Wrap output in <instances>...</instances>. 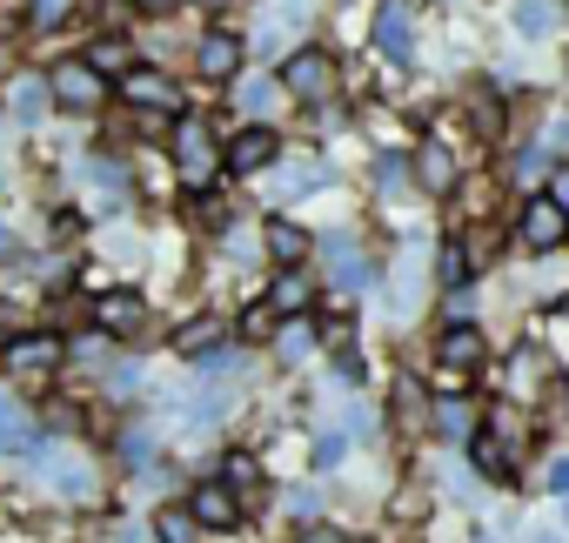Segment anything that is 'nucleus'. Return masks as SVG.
Returning a JSON list of instances; mask_svg holds the SVG:
<instances>
[{"mask_svg": "<svg viewBox=\"0 0 569 543\" xmlns=\"http://www.w3.org/2000/svg\"><path fill=\"white\" fill-rule=\"evenodd\" d=\"M436 276H442L449 289H462V283L476 276V268H469V248H462V241H442V255H436Z\"/></svg>", "mask_w": 569, "mask_h": 543, "instance_id": "obj_25", "label": "nucleus"}, {"mask_svg": "<svg viewBox=\"0 0 569 543\" xmlns=\"http://www.w3.org/2000/svg\"><path fill=\"white\" fill-rule=\"evenodd\" d=\"M221 336H228V323H221V316H194V323L174 336V349H181V356H214V349H221Z\"/></svg>", "mask_w": 569, "mask_h": 543, "instance_id": "obj_18", "label": "nucleus"}, {"mask_svg": "<svg viewBox=\"0 0 569 543\" xmlns=\"http://www.w3.org/2000/svg\"><path fill=\"white\" fill-rule=\"evenodd\" d=\"M94 323H101V336H141L148 329V303L134 289H108L94 303Z\"/></svg>", "mask_w": 569, "mask_h": 543, "instance_id": "obj_6", "label": "nucleus"}, {"mask_svg": "<svg viewBox=\"0 0 569 543\" xmlns=\"http://www.w3.org/2000/svg\"><path fill=\"white\" fill-rule=\"evenodd\" d=\"M121 456H128V463H148V456H154V436H148V430H128V436H121Z\"/></svg>", "mask_w": 569, "mask_h": 543, "instance_id": "obj_36", "label": "nucleus"}, {"mask_svg": "<svg viewBox=\"0 0 569 543\" xmlns=\"http://www.w3.org/2000/svg\"><path fill=\"white\" fill-rule=\"evenodd\" d=\"M436 430H442V436H469V430H476V423H469V403H462V396H449V403L436 409Z\"/></svg>", "mask_w": 569, "mask_h": 543, "instance_id": "obj_32", "label": "nucleus"}, {"mask_svg": "<svg viewBox=\"0 0 569 543\" xmlns=\"http://www.w3.org/2000/svg\"><path fill=\"white\" fill-rule=\"evenodd\" d=\"M41 463H48V476H54V490H61V496L94 503V470H88V463H74L68 450H41Z\"/></svg>", "mask_w": 569, "mask_h": 543, "instance_id": "obj_12", "label": "nucleus"}, {"mask_svg": "<svg viewBox=\"0 0 569 543\" xmlns=\"http://www.w3.org/2000/svg\"><path fill=\"white\" fill-rule=\"evenodd\" d=\"M309 336H316L309 323H296V329H281V356H302V349H309Z\"/></svg>", "mask_w": 569, "mask_h": 543, "instance_id": "obj_37", "label": "nucleus"}, {"mask_svg": "<svg viewBox=\"0 0 569 543\" xmlns=\"http://www.w3.org/2000/svg\"><path fill=\"white\" fill-rule=\"evenodd\" d=\"M536 543H562V536H536Z\"/></svg>", "mask_w": 569, "mask_h": 543, "instance_id": "obj_46", "label": "nucleus"}, {"mask_svg": "<svg viewBox=\"0 0 569 543\" xmlns=\"http://www.w3.org/2000/svg\"><path fill=\"white\" fill-rule=\"evenodd\" d=\"M108 389H141V369H134V363H114V369H108Z\"/></svg>", "mask_w": 569, "mask_h": 543, "instance_id": "obj_38", "label": "nucleus"}, {"mask_svg": "<svg viewBox=\"0 0 569 543\" xmlns=\"http://www.w3.org/2000/svg\"><path fill=\"white\" fill-rule=\"evenodd\" d=\"M221 476H228V483H234V490H254V483H261V463H254V456H248V450H234V456H228V463H221Z\"/></svg>", "mask_w": 569, "mask_h": 543, "instance_id": "obj_33", "label": "nucleus"}, {"mask_svg": "<svg viewBox=\"0 0 569 543\" xmlns=\"http://www.w3.org/2000/svg\"><path fill=\"white\" fill-rule=\"evenodd\" d=\"M309 28V0H268V14H261V55H274L281 41H289V34H302Z\"/></svg>", "mask_w": 569, "mask_h": 543, "instance_id": "obj_8", "label": "nucleus"}, {"mask_svg": "<svg viewBox=\"0 0 569 543\" xmlns=\"http://www.w3.org/2000/svg\"><path fill=\"white\" fill-rule=\"evenodd\" d=\"M274 161V128H261V121H248L234 141H228V168H241V175H254V168H268Z\"/></svg>", "mask_w": 569, "mask_h": 543, "instance_id": "obj_11", "label": "nucleus"}, {"mask_svg": "<svg viewBox=\"0 0 569 543\" xmlns=\"http://www.w3.org/2000/svg\"><path fill=\"white\" fill-rule=\"evenodd\" d=\"M74 8H81V0H28V21H34V28H61Z\"/></svg>", "mask_w": 569, "mask_h": 543, "instance_id": "obj_31", "label": "nucleus"}, {"mask_svg": "<svg viewBox=\"0 0 569 543\" xmlns=\"http://www.w3.org/2000/svg\"><path fill=\"white\" fill-rule=\"evenodd\" d=\"M141 8H154V14H161V8H174V0H141Z\"/></svg>", "mask_w": 569, "mask_h": 543, "instance_id": "obj_44", "label": "nucleus"}, {"mask_svg": "<svg viewBox=\"0 0 569 543\" xmlns=\"http://www.w3.org/2000/svg\"><path fill=\"white\" fill-rule=\"evenodd\" d=\"M542 403H549V409H556V416H562V409H569V383H562V376H556V383H549V396H542Z\"/></svg>", "mask_w": 569, "mask_h": 543, "instance_id": "obj_40", "label": "nucleus"}, {"mask_svg": "<svg viewBox=\"0 0 569 543\" xmlns=\"http://www.w3.org/2000/svg\"><path fill=\"white\" fill-rule=\"evenodd\" d=\"M296 543H349V536H342V530H302Z\"/></svg>", "mask_w": 569, "mask_h": 543, "instance_id": "obj_41", "label": "nucleus"}, {"mask_svg": "<svg viewBox=\"0 0 569 543\" xmlns=\"http://www.w3.org/2000/svg\"><path fill=\"white\" fill-rule=\"evenodd\" d=\"M194 68H201L208 81H228V75L241 68V41H234L228 28H214V34H201V48H194Z\"/></svg>", "mask_w": 569, "mask_h": 543, "instance_id": "obj_10", "label": "nucleus"}, {"mask_svg": "<svg viewBox=\"0 0 569 543\" xmlns=\"http://www.w3.org/2000/svg\"><path fill=\"white\" fill-rule=\"evenodd\" d=\"M442 8H449V0H442Z\"/></svg>", "mask_w": 569, "mask_h": 543, "instance_id": "obj_47", "label": "nucleus"}, {"mask_svg": "<svg viewBox=\"0 0 569 543\" xmlns=\"http://www.w3.org/2000/svg\"><path fill=\"white\" fill-rule=\"evenodd\" d=\"M188 510H194L208 530H228V523H234V490H228V476H221V483H201V490L188 496Z\"/></svg>", "mask_w": 569, "mask_h": 543, "instance_id": "obj_16", "label": "nucleus"}, {"mask_svg": "<svg viewBox=\"0 0 569 543\" xmlns=\"http://www.w3.org/2000/svg\"><path fill=\"white\" fill-rule=\"evenodd\" d=\"M268 303H274V309H302V303H309V283H302V276H281Z\"/></svg>", "mask_w": 569, "mask_h": 543, "instance_id": "obj_34", "label": "nucleus"}, {"mask_svg": "<svg viewBox=\"0 0 569 543\" xmlns=\"http://www.w3.org/2000/svg\"><path fill=\"white\" fill-rule=\"evenodd\" d=\"M516 34H529V41L556 34V8L549 0H516Z\"/></svg>", "mask_w": 569, "mask_h": 543, "instance_id": "obj_24", "label": "nucleus"}, {"mask_svg": "<svg viewBox=\"0 0 569 543\" xmlns=\"http://www.w3.org/2000/svg\"><path fill=\"white\" fill-rule=\"evenodd\" d=\"M542 483H549V490H556V496H569V456H556V463H549V476H542Z\"/></svg>", "mask_w": 569, "mask_h": 543, "instance_id": "obj_39", "label": "nucleus"}, {"mask_svg": "<svg viewBox=\"0 0 569 543\" xmlns=\"http://www.w3.org/2000/svg\"><path fill=\"white\" fill-rule=\"evenodd\" d=\"M549 195H556V201L569 208V168H556V181H549Z\"/></svg>", "mask_w": 569, "mask_h": 543, "instance_id": "obj_42", "label": "nucleus"}, {"mask_svg": "<svg viewBox=\"0 0 569 543\" xmlns=\"http://www.w3.org/2000/svg\"><path fill=\"white\" fill-rule=\"evenodd\" d=\"M542 376H549V356H542L536 343H522V349L509 356V376H502V383H509V396H549Z\"/></svg>", "mask_w": 569, "mask_h": 543, "instance_id": "obj_14", "label": "nucleus"}, {"mask_svg": "<svg viewBox=\"0 0 569 543\" xmlns=\"http://www.w3.org/2000/svg\"><path fill=\"white\" fill-rule=\"evenodd\" d=\"M194 523H201L194 510H181V503H168V510L154 516V536H161V543H201V536H194Z\"/></svg>", "mask_w": 569, "mask_h": 543, "instance_id": "obj_23", "label": "nucleus"}, {"mask_svg": "<svg viewBox=\"0 0 569 543\" xmlns=\"http://www.w3.org/2000/svg\"><path fill=\"white\" fill-rule=\"evenodd\" d=\"M322 181H329V168H322V161H309V155H296V168H281L274 195L289 201V195H309V188H322Z\"/></svg>", "mask_w": 569, "mask_h": 543, "instance_id": "obj_21", "label": "nucleus"}, {"mask_svg": "<svg viewBox=\"0 0 569 543\" xmlns=\"http://www.w3.org/2000/svg\"><path fill=\"white\" fill-rule=\"evenodd\" d=\"M48 101H54V81H41V75H14L8 81V115L14 121H41Z\"/></svg>", "mask_w": 569, "mask_h": 543, "instance_id": "obj_13", "label": "nucleus"}, {"mask_svg": "<svg viewBox=\"0 0 569 543\" xmlns=\"http://www.w3.org/2000/svg\"><path fill=\"white\" fill-rule=\"evenodd\" d=\"M61 356H68V343H61V336H14V343H8V376L41 383V376H54V369H61Z\"/></svg>", "mask_w": 569, "mask_h": 543, "instance_id": "obj_3", "label": "nucleus"}, {"mask_svg": "<svg viewBox=\"0 0 569 543\" xmlns=\"http://www.w3.org/2000/svg\"><path fill=\"white\" fill-rule=\"evenodd\" d=\"M509 463H516V450L502 436H476V470L482 476H509Z\"/></svg>", "mask_w": 569, "mask_h": 543, "instance_id": "obj_28", "label": "nucleus"}, {"mask_svg": "<svg viewBox=\"0 0 569 543\" xmlns=\"http://www.w3.org/2000/svg\"><path fill=\"white\" fill-rule=\"evenodd\" d=\"M48 81H54V101H61V108H74V115H88V108L108 95V75H94L88 61H68V68H54Z\"/></svg>", "mask_w": 569, "mask_h": 543, "instance_id": "obj_4", "label": "nucleus"}, {"mask_svg": "<svg viewBox=\"0 0 569 543\" xmlns=\"http://www.w3.org/2000/svg\"><path fill=\"white\" fill-rule=\"evenodd\" d=\"M549 148H569V121H556V128H549Z\"/></svg>", "mask_w": 569, "mask_h": 543, "instance_id": "obj_43", "label": "nucleus"}, {"mask_svg": "<svg viewBox=\"0 0 569 543\" xmlns=\"http://www.w3.org/2000/svg\"><path fill=\"white\" fill-rule=\"evenodd\" d=\"M28 436H34V430H28V416L14 409V396H0V450H28Z\"/></svg>", "mask_w": 569, "mask_h": 543, "instance_id": "obj_29", "label": "nucleus"}, {"mask_svg": "<svg viewBox=\"0 0 569 543\" xmlns=\"http://www.w3.org/2000/svg\"><path fill=\"white\" fill-rule=\"evenodd\" d=\"M74 175H81L101 201H121V195H128V168H121V161H108V155H88Z\"/></svg>", "mask_w": 569, "mask_h": 543, "instance_id": "obj_17", "label": "nucleus"}, {"mask_svg": "<svg viewBox=\"0 0 569 543\" xmlns=\"http://www.w3.org/2000/svg\"><path fill=\"white\" fill-rule=\"evenodd\" d=\"M336 81H342V75H336V55H322V48H296L289 68H281V88L302 95V101H329Z\"/></svg>", "mask_w": 569, "mask_h": 543, "instance_id": "obj_2", "label": "nucleus"}, {"mask_svg": "<svg viewBox=\"0 0 569 543\" xmlns=\"http://www.w3.org/2000/svg\"><path fill=\"white\" fill-rule=\"evenodd\" d=\"M274 95H281V81H268V75H248V81L234 88V108H241L248 121H261V115L274 108Z\"/></svg>", "mask_w": 569, "mask_h": 543, "instance_id": "obj_20", "label": "nucleus"}, {"mask_svg": "<svg viewBox=\"0 0 569 543\" xmlns=\"http://www.w3.org/2000/svg\"><path fill=\"white\" fill-rule=\"evenodd\" d=\"M268 255H274V261H302V255H309V235H302L296 221H268Z\"/></svg>", "mask_w": 569, "mask_h": 543, "instance_id": "obj_22", "label": "nucleus"}, {"mask_svg": "<svg viewBox=\"0 0 569 543\" xmlns=\"http://www.w3.org/2000/svg\"><path fill=\"white\" fill-rule=\"evenodd\" d=\"M121 95H128V108H174L181 115V95H174V81L161 68H128L121 75Z\"/></svg>", "mask_w": 569, "mask_h": 543, "instance_id": "obj_7", "label": "nucleus"}, {"mask_svg": "<svg viewBox=\"0 0 569 543\" xmlns=\"http://www.w3.org/2000/svg\"><path fill=\"white\" fill-rule=\"evenodd\" d=\"M336 283H342V289H362V283H369V261H362L356 248H342V241H336Z\"/></svg>", "mask_w": 569, "mask_h": 543, "instance_id": "obj_30", "label": "nucleus"}, {"mask_svg": "<svg viewBox=\"0 0 569 543\" xmlns=\"http://www.w3.org/2000/svg\"><path fill=\"white\" fill-rule=\"evenodd\" d=\"M221 161H228V155H221V148L208 141V128L188 115V121L174 128V175H181L188 188H201V181H214V168H221Z\"/></svg>", "mask_w": 569, "mask_h": 543, "instance_id": "obj_1", "label": "nucleus"}, {"mask_svg": "<svg viewBox=\"0 0 569 543\" xmlns=\"http://www.w3.org/2000/svg\"><path fill=\"white\" fill-rule=\"evenodd\" d=\"M396 416H402L409 430H429V403H422V389H416L409 376H396Z\"/></svg>", "mask_w": 569, "mask_h": 543, "instance_id": "obj_27", "label": "nucleus"}, {"mask_svg": "<svg viewBox=\"0 0 569 543\" xmlns=\"http://www.w3.org/2000/svg\"><path fill=\"white\" fill-rule=\"evenodd\" d=\"M416 175H422V188H436V195H442V188H456V155H449L442 141H429V148L416 155Z\"/></svg>", "mask_w": 569, "mask_h": 543, "instance_id": "obj_19", "label": "nucleus"}, {"mask_svg": "<svg viewBox=\"0 0 569 543\" xmlns=\"http://www.w3.org/2000/svg\"><path fill=\"white\" fill-rule=\"evenodd\" d=\"M436 363H442V369H476V363H482V336H476L469 323L442 329V343H436Z\"/></svg>", "mask_w": 569, "mask_h": 543, "instance_id": "obj_15", "label": "nucleus"}, {"mask_svg": "<svg viewBox=\"0 0 569 543\" xmlns=\"http://www.w3.org/2000/svg\"><path fill=\"white\" fill-rule=\"evenodd\" d=\"M88 68H94V75H128V41L101 34V41L88 48Z\"/></svg>", "mask_w": 569, "mask_h": 543, "instance_id": "obj_26", "label": "nucleus"}, {"mask_svg": "<svg viewBox=\"0 0 569 543\" xmlns=\"http://www.w3.org/2000/svg\"><path fill=\"white\" fill-rule=\"evenodd\" d=\"M376 48H382L389 61H409V48H416V14L402 8V0H389V8L376 14Z\"/></svg>", "mask_w": 569, "mask_h": 543, "instance_id": "obj_9", "label": "nucleus"}, {"mask_svg": "<svg viewBox=\"0 0 569 543\" xmlns=\"http://www.w3.org/2000/svg\"><path fill=\"white\" fill-rule=\"evenodd\" d=\"M201 8H228V0H201Z\"/></svg>", "mask_w": 569, "mask_h": 543, "instance_id": "obj_45", "label": "nucleus"}, {"mask_svg": "<svg viewBox=\"0 0 569 543\" xmlns=\"http://www.w3.org/2000/svg\"><path fill=\"white\" fill-rule=\"evenodd\" d=\"M274 316H281L274 303H254V309L241 316V336H274Z\"/></svg>", "mask_w": 569, "mask_h": 543, "instance_id": "obj_35", "label": "nucleus"}, {"mask_svg": "<svg viewBox=\"0 0 569 543\" xmlns=\"http://www.w3.org/2000/svg\"><path fill=\"white\" fill-rule=\"evenodd\" d=\"M516 228H522V241H529V248H556V241L569 235V208H562L556 195H536V201L522 208V221H516Z\"/></svg>", "mask_w": 569, "mask_h": 543, "instance_id": "obj_5", "label": "nucleus"}]
</instances>
